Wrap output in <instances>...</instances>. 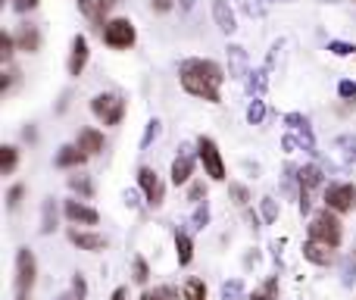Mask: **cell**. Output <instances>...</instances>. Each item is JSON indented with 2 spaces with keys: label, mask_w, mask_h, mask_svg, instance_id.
I'll use <instances>...</instances> for the list:
<instances>
[{
  "label": "cell",
  "mask_w": 356,
  "mask_h": 300,
  "mask_svg": "<svg viewBox=\"0 0 356 300\" xmlns=\"http://www.w3.org/2000/svg\"><path fill=\"white\" fill-rule=\"evenodd\" d=\"M178 79H181V88L194 97H203L209 104H219L222 97V81H225V72H222L219 63L213 60H200V56H191L178 66Z\"/></svg>",
  "instance_id": "6da1fadb"
},
{
  "label": "cell",
  "mask_w": 356,
  "mask_h": 300,
  "mask_svg": "<svg viewBox=\"0 0 356 300\" xmlns=\"http://www.w3.org/2000/svg\"><path fill=\"white\" fill-rule=\"evenodd\" d=\"M341 238H344V232H341V219L332 213V210H322V213L313 216V222H309V241H316V244H325V247H338Z\"/></svg>",
  "instance_id": "7a4b0ae2"
},
{
  "label": "cell",
  "mask_w": 356,
  "mask_h": 300,
  "mask_svg": "<svg viewBox=\"0 0 356 300\" xmlns=\"http://www.w3.org/2000/svg\"><path fill=\"white\" fill-rule=\"evenodd\" d=\"M100 35H104V44H106V47H113V50H129L131 44L138 41L135 22H131V19H125V16L110 19V22H106V29L100 31Z\"/></svg>",
  "instance_id": "3957f363"
},
{
  "label": "cell",
  "mask_w": 356,
  "mask_h": 300,
  "mask_svg": "<svg viewBox=\"0 0 356 300\" xmlns=\"http://www.w3.org/2000/svg\"><path fill=\"white\" fill-rule=\"evenodd\" d=\"M91 113L104 125H119L122 123V116H125V100L119 97V94H113V91L97 94V97L91 100Z\"/></svg>",
  "instance_id": "277c9868"
},
{
  "label": "cell",
  "mask_w": 356,
  "mask_h": 300,
  "mask_svg": "<svg viewBox=\"0 0 356 300\" xmlns=\"http://www.w3.org/2000/svg\"><path fill=\"white\" fill-rule=\"evenodd\" d=\"M197 157H200L203 169H207V175L213 178V182L225 178V163H222V153L216 148L213 138H200V141H197Z\"/></svg>",
  "instance_id": "5b68a950"
},
{
  "label": "cell",
  "mask_w": 356,
  "mask_h": 300,
  "mask_svg": "<svg viewBox=\"0 0 356 300\" xmlns=\"http://www.w3.org/2000/svg\"><path fill=\"white\" fill-rule=\"evenodd\" d=\"M35 276H38L35 253H31L29 247H19V253H16V291L22 297L31 291V285H35Z\"/></svg>",
  "instance_id": "8992f818"
},
{
  "label": "cell",
  "mask_w": 356,
  "mask_h": 300,
  "mask_svg": "<svg viewBox=\"0 0 356 300\" xmlns=\"http://www.w3.org/2000/svg\"><path fill=\"white\" fill-rule=\"evenodd\" d=\"M325 207L332 213H350L356 207V184H328Z\"/></svg>",
  "instance_id": "52a82bcc"
},
{
  "label": "cell",
  "mask_w": 356,
  "mask_h": 300,
  "mask_svg": "<svg viewBox=\"0 0 356 300\" xmlns=\"http://www.w3.org/2000/svg\"><path fill=\"white\" fill-rule=\"evenodd\" d=\"M138 184H141V191H144V197H147L150 207H160V203L166 200V184H163V178L156 175L150 166L138 169Z\"/></svg>",
  "instance_id": "ba28073f"
},
{
  "label": "cell",
  "mask_w": 356,
  "mask_h": 300,
  "mask_svg": "<svg viewBox=\"0 0 356 300\" xmlns=\"http://www.w3.org/2000/svg\"><path fill=\"white\" fill-rule=\"evenodd\" d=\"M297 178H300V203H297V207H300V213L307 216L309 213V194H313L316 188H319L322 184V169L319 166H303L300 172H297Z\"/></svg>",
  "instance_id": "9c48e42d"
},
{
  "label": "cell",
  "mask_w": 356,
  "mask_h": 300,
  "mask_svg": "<svg viewBox=\"0 0 356 300\" xmlns=\"http://www.w3.org/2000/svg\"><path fill=\"white\" fill-rule=\"evenodd\" d=\"M88 56H91V47H88V38L85 35H75L72 38V50H69V75H75L79 79L81 72H85L88 66Z\"/></svg>",
  "instance_id": "30bf717a"
},
{
  "label": "cell",
  "mask_w": 356,
  "mask_h": 300,
  "mask_svg": "<svg viewBox=\"0 0 356 300\" xmlns=\"http://www.w3.org/2000/svg\"><path fill=\"white\" fill-rule=\"evenodd\" d=\"M284 123L291 125V132H297V141H300V148L303 150H309V153H316V138H313V129H309V119L307 116H300V113H288L284 116Z\"/></svg>",
  "instance_id": "8fae6325"
},
{
  "label": "cell",
  "mask_w": 356,
  "mask_h": 300,
  "mask_svg": "<svg viewBox=\"0 0 356 300\" xmlns=\"http://www.w3.org/2000/svg\"><path fill=\"white\" fill-rule=\"evenodd\" d=\"M13 38H16V47L25 50V54H38V50H41V29H38V25H31V22L19 25Z\"/></svg>",
  "instance_id": "7c38bea8"
},
{
  "label": "cell",
  "mask_w": 356,
  "mask_h": 300,
  "mask_svg": "<svg viewBox=\"0 0 356 300\" xmlns=\"http://www.w3.org/2000/svg\"><path fill=\"white\" fill-rule=\"evenodd\" d=\"M228 79H247L250 69H247V50L241 44H228Z\"/></svg>",
  "instance_id": "4fadbf2b"
},
{
  "label": "cell",
  "mask_w": 356,
  "mask_h": 300,
  "mask_svg": "<svg viewBox=\"0 0 356 300\" xmlns=\"http://www.w3.org/2000/svg\"><path fill=\"white\" fill-rule=\"evenodd\" d=\"M191 172H194V153H191V148H181L172 159V184H184Z\"/></svg>",
  "instance_id": "5bb4252c"
},
{
  "label": "cell",
  "mask_w": 356,
  "mask_h": 300,
  "mask_svg": "<svg viewBox=\"0 0 356 300\" xmlns=\"http://www.w3.org/2000/svg\"><path fill=\"white\" fill-rule=\"evenodd\" d=\"M213 19L219 25V31H225V35H234V29H238V19H234V10L228 0H213Z\"/></svg>",
  "instance_id": "9a60e30c"
},
{
  "label": "cell",
  "mask_w": 356,
  "mask_h": 300,
  "mask_svg": "<svg viewBox=\"0 0 356 300\" xmlns=\"http://www.w3.org/2000/svg\"><path fill=\"white\" fill-rule=\"evenodd\" d=\"M85 163H88V153L79 144H66V148H60V153H56V166L60 169H79Z\"/></svg>",
  "instance_id": "2e32d148"
},
{
  "label": "cell",
  "mask_w": 356,
  "mask_h": 300,
  "mask_svg": "<svg viewBox=\"0 0 356 300\" xmlns=\"http://www.w3.org/2000/svg\"><path fill=\"white\" fill-rule=\"evenodd\" d=\"M66 216L72 222H81V226H97V210L88 207V203H79V200H66Z\"/></svg>",
  "instance_id": "e0dca14e"
},
{
  "label": "cell",
  "mask_w": 356,
  "mask_h": 300,
  "mask_svg": "<svg viewBox=\"0 0 356 300\" xmlns=\"http://www.w3.org/2000/svg\"><path fill=\"white\" fill-rule=\"evenodd\" d=\"M69 241H72L75 247H81V251H91V253H97V251H104V247H106V238H104V235L79 232V228H72V232H69Z\"/></svg>",
  "instance_id": "ac0fdd59"
},
{
  "label": "cell",
  "mask_w": 356,
  "mask_h": 300,
  "mask_svg": "<svg viewBox=\"0 0 356 300\" xmlns=\"http://www.w3.org/2000/svg\"><path fill=\"white\" fill-rule=\"evenodd\" d=\"M303 257L316 266H332L334 263V247H325V244H316V241H307L303 244Z\"/></svg>",
  "instance_id": "d6986e66"
},
{
  "label": "cell",
  "mask_w": 356,
  "mask_h": 300,
  "mask_svg": "<svg viewBox=\"0 0 356 300\" xmlns=\"http://www.w3.org/2000/svg\"><path fill=\"white\" fill-rule=\"evenodd\" d=\"M244 85H247V94L250 97H263L266 94V88H269V69H250V75L244 79Z\"/></svg>",
  "instance_id": "ffe728a7"
},
{
  "label": "cell",
  "mask_w": 356,
  "mask_h": 300,
  "mask_svg": "<svg viewBox=\"0 0 356 300\" xmlns=\"http://www.w3.org/2000/svg\"><path fill=\"white\" fill-rule=\"evenodd\" d=\"M79 148L88 153V157H94V153L104 150V135H100L97 129H81L79 132Z\"/></svg>",
  "instance_id": "44dd1931"
},
{
  "label": "cell",
  "mask_w": 356,
  "mask_h": 300,
  "mask_svg": "<svg viewBox=\"0 0 356 300\" xmlns=\"http://www.w3.org/2000/svg\"><path fill=\"white\" fill-rule=\"evenodd\" d=\"M175 253H178V263L181 266H188L191 260H194V241H191L184 232L175 235Z\"/></svg>",
  "instance_id": "7402d4cb"
},
{
  "label": "cell",
  "mask_w": 356,
  "mask_h": 300,
  "mask_svg": "<svg viewBox=\"0 0 356 300\" xmlns=\"http://www.w3.org/2000/svg\"><path fill=\"white\" fill-rule=\"evenodd\" d=\"M250 300H278V276H269L263 285H257Z\"/></svg>",
  "instance_id": "603a6c76"
},
{
  "label": "cell",
  "mask_w": 356,
  "mask_h": 300,
  "mask_svg": "<svg viewBox=\"0 0 356 300\" xmlns=\"http://www.w3.org/2000/svg\"><path fill=\"white\" fill-rule=\"evenodd\" d=\"M272 3H275V0H241V10H244L250 19H263Z\"/></svg>",
  "instance_id": "cb8c5ba5"
},
{
  "label": "cell",
  "mask_w": 356,
  "mask_h": 300,
  "mask_svg": "<svg viewBox=\"0 0 356 300\" xmlns=\"http://www.w3.org/2000/svg\"><path fill=\"white\" fill-rule=\"evenodd\" d=\"M56 228V203L54 197H47L44 200V213H41V235H50Z\"/></svg>",
  "instance_id": "d4e9b609"
},
{
  "label": "cell",
  "mask_w": 356,
  "mask_h": 300,
  "mask_svg": "<svg viewBox=\"0 0 356 300\" xmlns=\"http://www.w3.org/2000/svg\"><path fill=\"white\" fill-rule=\"evenodd\" d=\"M19 166V150L13 148V144H6V148H0V169H3V175H10L13 169Z\"/></svg>",
  "instance_id": "484cf974"
},
{
  "label": "cell",
  "mask_w": 356,
  "mask_h": 300,
  "mask_svg": "<svg viewBox=\"0 0 356 300\" xmlns=\"http://www.w3.org/2000/svg\"><path fill=\"white\" fill-rule=\"evenodd\" d=\"M75 3H79V10H81V13H85V16H88V19H91V22H94V25H97V29H100V31H104V29H106V22H104V19H100V10H97V0H75Z\"/></svg>",
  "instance_id": "4316f807"
},
{
  "label": "cell",
  "mask_w": 356,
  "mask_h": 300,
  "mask_svg": "<svg viewBox=\"0 0 356 300\" xmlns=\"http://www.w3.org/2000/svg\"><path fill=\"white\" fill-rule=\"evenodd\" d=\"M184 300H207V285H203V278H188V282H184Z\"/></svg>",
  "instance_id": "83f0119b"
},
{
  "label": "cell",
  "mask_w": 356,
  "mask_h": 300,
  "mask_svg": "<svg viewBox=\"0 0 356 300\" xmlns=\"http://www.w3.org/2000/svg\"><path fill=\"white\" fill-rule=\"evenodd\" d=\"M85 294H88L85 276H72V291H69V294H60L56 300H85Z\"/></svg>",
  "instance_id": "f1b7e54d"
},
{
  "label": "cell",
  "mask_w": 356,
  "mask_h": 300,
  "mask_svg": "<svg viewBox=\"0 0 356 300\" xmlns=\"http://www.w3.org/2000/svg\"><path fill=\"white\" fill-rule=\"evenodd\" d=\"M263 119H266V104H263V97H253L250 106H247V123H250V125H259Z\"/></svg>",
  "instance_id": "f546056e"
},
{
  "label": "cell",
  "mask_w": 356,
  "mask_h": 300,
  "mask_svg": "<svg viewBox=\"0 0 356 300\" xmlns=\"http://www.w3.org/2000/svg\"><path fill=\"white\" fill-rule=\"evenodd\" d=\"M160 132H163V123H160V119H150L147 129H144V138H141V150H147L150 144L160 138Z\"/></svg>",
  "instance_id": "4dcf8cb0"
},
{
  "label": "cell",
  "mask_w": 356,
  "mask_h": 300,
  "mask_svg": "<svg viewBox=\"0 0 356 300\" xmlns=\"http://www.w3.org/2000/svg\"><path fill=\"white\" fill-rule=\"evenodd\" d=\"M69 188L79 191L81 197H91L94 194V184H91V178H88V175H69Z\"/></svg>",
  "instance_id": "1f68e13d"
},
{
  "label": "cell",
  "mask_w": 356,
  "mask_h": 300,
  "mask_svg": "<svg viewBox=\"0 0 356 300\" xmlns=\"http://www.w3.org/2000/svg\"><path fill=\"white\" fill-rule=\"evenodd\" d=\"M141 300H178V291L169 288V285H160V288H154V291H144Z\"/></svg>",
  "instance_id": "d6a6232c"
},
{
  "label": "cell",
  "mask_w": 356,
  "mask_h": 300,
  "mask_svg": "<svg viewBox=\"0 0 356 300\" xmlns=\"http://www.w3.org/2000/svg\"><path fill=\"white\" fill-rule=\"evenodd\" d=\"M222 300H244V285H241L238 278L225 282L222 285Z\"/></svg>",
  "instance_id": "836d02e7"
},
{
  "label": "cell",
  "mask_w": 356,
  "mask_h": 300,
  "mask_svg": "<svg viewBox=\"0 0 356 300\" xmlns=\"http://www.w3.org/2000/svg\"><path fill=\"white\" fill-rule=\"evenodd\" d=\"M13 50H19L16 38L6 35V31H0V56H3V63H13Z\"/></svg>",
  "instance_id": "e575fe53"
},
{
  "label": "cell",
  "mask_w": 356,
  "mask_h": 300,
  "mask_svg": "<svg viewBox=\"0 0 356 300\" xmlns=\"http://www.w3.org/2000/svg\"><path fill=\"white\" fill-rule=\"evenodd\" d=\"M16 81H19V69L13 66V63H3V79H0V91L6 94L13 85H16Z\"/></svg>",
  "instance_id": "d590c367"
},
{
  "label": "cell",
  "mask_w": 356,
  "mask_h": 300,
  "mask_svg": "<svg viewBox=\"0 0 356 300\" xmlns=\"http://www.w3.org/2000/svg\"><path fill=\"white\" fill-rule=\"evenodd\" d=\"M259 210H263V219L266 222H275L278 219V203L272 200V197H263V200H259Z\"/></svg>",
  "instance_id": "8d00e7d4"
},
{
  "label": "cell",
  "mask_w": 356,
  "mask_h": 300,
  "mask_svg": "<svg viewBox=\"0 0 356 300\" xmlns=\"http://www.w3.org/2000/svg\"><path fill=\"white\" fill-rule=\"evenodd\" d=\"M338 148H344L341 153H344V159H347V163H350V159H356V138H350V135L338 138Z\"/></svg>",
  "instance_id": "74e56055"
},
{
  "label": "cell",
  "mask_w": 356,
  "mask_h": 300,
  "mask_svg": "<svg viewBox=\"0 0 356 300\" xmlns=\"http://www.w3.org/2000/svg\"><path fill=\"white\" fill-rule=\"evenodd\" d=\"M328 50L334 56H356V47L353 44H344V41H328Z\"/></svg>",
  "instance_id": "f35d334b"
},
{
  "label": "cell",
  "mask_w": 356,
  "mask_h": 300,
  "mask_svg": "<svg viewBox=\"0 0 356 300\" xmlns=\"http://www.w3.org/2000/svg\"><path fill=\"white\" fill-rule=\"evenodd\" d=\"M341 282H344L347 288L356 282V263L353 260H344V266H341Z\"/></svg>",
  "instance_id": "ab89813d"
},
{
  "label": "cell",
  "mask_w": 356,
  "mask_h": 300,
  "mask_svg": "<svg viewBox=\"0 0 356 300\" xmlns=\"http://www.w3.org/2000/svg\"><path fill=\"white\" fill-rule=\"evenodd\" d=\"M22 194H25V184H13V188H10V194H6V207H10V210H16L19 203H22Z\"/></svg>",
  "instance_id": "60d3db41"
},
{
  "label": "cell",
  "mask_w": 356,
  "mask_h": 300,
  "mask_svg": "<svg viewBox=\"0 0 356 300\" xmlns=\"http://www.w3.org/2000/svg\"><path fill=\"white\" fill-rule=\"evenodd\" d=\"M191 222H194V228H203V226L209 222V207H207V200H203L200 207L194 210V219H191Z\"/></svg>",
  "instance_id": "b9f144b4"
},
{
  "label": "cell",
  "mask_w": 356,
  "mask_h": 300,
  "mask_svg": "<svg viewBox=\"0 0 356 300\" xmlns=\"http://www.w3.org/2000/svg\"><path fill=\"white\" fill-rule=\"evenodd\" d=\"M338 94H341V97H344V100H356V81L344 79V81H341V85H338Z\"/></svg>",
  "instance_id": "7bdbcfd3"
},
{
  "label": "cell",
  "mask_w": 356,
  "mask_h": 300,
  "mask_svg": "<svg viewBox=\"0 0 356 300\" xmlns=\"http://www.w3.org/2000/svg\"><path fill=\"white\" fill-rule=\"evenodd\" d=\"M150 278V272H147V263H144L141 257H135V282L138 285H144Z\"/></svg>",
  "instance_id": "ee69618b"
},
{
  "label": "cell",
  "mask_w": 356,
  "mask_h": 300,
  "mask_svg": "<svg viewBox=\"0 0 356 300\" xmlns=\"http://www.w3.org/2000/svg\"><path fill=\"white\" fill-rule=\"evenodd\" d=\"M232 197H234V203H241V207H244V203L250 200V194H247L244 184H232Z\"/></svg>",
  "instance_id": "f6af8a7d"
},
{
  "label": "cell",
  "mask_w": 356,
  "mask_h": 300,
  "mask_svg": "<svg viewBox=\"0 0 356 300\" xmlns=\"http://www.w3.org/2000/svg\"><path fill=\"white\" fill-rule=\"evenodd\" d=\"M38 3H41V0H13V10L16 13H31Z\"/></svg>",
  "instance_id": "bcb514c9"
},
{
  "label": "cell",
  "mask_w": 356,
  "mask_h": 300,
  "mask_svg": "<svg viewBox=\"0 0 356 300\" xmlns=\"http://www.w3.org/2000/svg\"><path fill=\"white\" fill-rule=\"evenodd\" d=\"M154 13H172L175 10V0H150Z\"/></svg>",
  "instance_id": "7dc6e473"
},
{
  "label": "cell",
  "mask_w": 356,
  "mask_h": 300,
  "mask_svg": "<svg viewBox=\"0 0 356 300\" xmlns=\"http://www.w3.org/2000/svg\"><path fill=\"white\" fill-rule=\"evenodd\" d=\"M116 3H119V0H97V10H100V19H104V22H110V19H106V13H110Z\"/></svg>",
  "instance_id": "c3c4849f"
},
{
  "label": "cell",
  "mask_w": 356,
  "mask_h": 300,
  "mask_svg": "<svg viewBox=\"0 0 356 300\" xmlns=\"http://www.w3.org/2000/svg\"><path fill=\"white\" fill-rule=\"evenodd\" d=\"M200 197H207V188H203L200 182H194V184H191V200L200 203Z\"/></svg>",
  "instance_id": "681fc988"
},
{
  "label": "cell",
  "mask_w": 356,
  "mask_h": 300,
  "mask_svg": "<svg viewBox=\"0 0 356 300\" xmlns=\"http://www.w3.org/2000/svg\"><path fill=\"white\" fill-rule=\"evenodd\" d=\"M125 297H129V291H125V288H116V291H113V300H125Z\"/></svg>",
  "instance_id": "f907efd6"
},
{
  "label": "cell",
  "mask_w": 356,
  "mask_h": 300,
  "mask_svg": "<svg viewBox=\"0 0 356 300\" xmlns=\"http://www.w3.org/2000/svg\"><path fill=\"white\" fill-rule=\"evenodd\" d=\"M181 6H184V10H191V6H194V0H181Z\"/></svg>",
  "instance_id": "816d5d0a"
},
{
  "label": "cell",
  "mask_w": 356,
  "mask_h": 300,
  "mask_svg": "<svg viewBox=\"0 0 356 300\" xmlns=\"http://www.w3.org/2000/svg\"><path fill=\"white\" fill-rule=\"evenodd\" d=\"M16 300H29V297H22V294H19V297H16Z\"/></svg>",
  "instance_id": "f5cc1de1"
}]
</instances>
